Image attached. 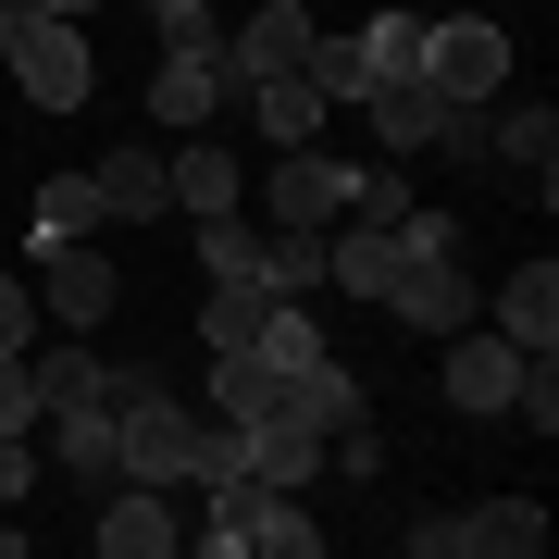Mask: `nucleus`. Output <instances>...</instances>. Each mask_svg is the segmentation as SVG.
I'll return each mask as SVG.
<instances>
[{"label": "nucleus", "instance_id": "obj_1", "mask_svg": "<svg viewBox=\"0 0 559 559\" xmlns=\"http://www.w3.org/2000/svg\"><path fill=\"white\" fill-rule=\"evenodd\" d=\"M200 522H187V547L200 559H323V522L299 510V485H261V473H224L200 485Z\"/></svg>", "mask_w": 559, "mask_h": 559}, {"label": "nucleus", "instance_id": "obj_2", "mask_svg": "<svg viewBox=\"0 0 559 559\" xmlns=\"http://www.w3.org/2000/svg\"><path fill=\"white\" fill-rule=\"evenodd\" d=\"M112 460H124L138 485H200V411H187L150 360L112 373Z\"/></svg>", "mask_w": 559, "mask_h": 559}, {"label": "nucleus", "instance_id": "obj_3", "mask_svg": "<svg viewBox=\"0 0 559 559\" xmlns=\"http://www.w3.org/2000/svg\"><path fill=\"white\" fill-rule=\"evenodd\" d=\"M348 112L373 124L385 162H423V150H436V162H473V150H485V112H473V100H436L423 75H373Z\"/></svg>", "mask_w": 559, "mask_h": 559}, {"label": "nucleus", "instance_id": "obj_4", "mask_svg": "<svg viewBox=\"0 0 559 559\" xmlns=\"http://www.w3.org/2000/svg\"><path fill=\"white\" fill-rule=\"evenodd\" d=\"M423 87L485 112V100L510 87V25L485 13V0H460V13H423Z\"/></svg>", "mask_w": 559, "mask_h": 559}, {"label": "nucleus", "instance_id": "obj_5", "mask_svg": "<svg viewBox=\"0 0 559 559\" xmlns=\"http://www.w3.org/2000/svg\"><path fill=\"white\" fill-rule=\"evenodd\" d=\"M535 547H547L535 498H473V510H423L411 522V559H535Z\"/></svg>", "mask_w": 559, "mask_h": 559}, {"label": "nucleus", "instance_id": "obj_6", "mask_svg": "<svg viewBox=\"0 0 559 559\" xmlns=\"http://www.w3.org/2000/svg\"><path fill=\"white\" fill-rule=\"evenodd\" d=\"M0 62H13V87H25L38 112H75L87 87H100V62H87V25H75V13H25Z\"/></svg>", "mask_w": 559, "mask_h": 559}, {"label": "nucleus", "instance_id": "obj_7", "mask_svg": "<svg viewBox=\"0 0 559 559\" xmlns=\"http://www.w3.org/2000/svg\"><path fill=\"white\" fill-rule=\"evenodd\" d=\"M138 112H150V124H175V138H200L212 112H237V75H224V38H175Z\"/></svg>", "mask_w": 559, "mask_h": 559}, {"label": "nucleus", "instance_id": "obj_8", "mask_svg": "<svg viewBox=\"0 0 559 559\" xmlns=\"http://www.w3.org/2000/svg\"><path fill=\"white\" fill-rule=\"evenodd\" d=\"M373 311H399L411 336H448V323H473L485 311V286L460 274V249H399V274H385V299Z\"/></svg>", "mask_w": 559, "mask_h": 559}, {"label": "nucleus", "instance_id": "obj_9", "mask_svg": "<svg viewBox=\"0 0 559 559\" xmlns=\"http://www.w3.org/2000/svg\"><path fill=\"white\" fill-rule=\"evenodd\" d=\"M436 385H448V411H473V423H498L510 411V385H522V348L498 336V323H448V360H436Z\"/></svg>", "mask_w": 559, "mask_h": 559}, {"label": "nucleus", "instance_id": "obj_10", "mask_svg": "<svg viewBox=\"0 0 559 559\" xmlns=\"http://www.w3.org/2000/svg\"><path fill=\"white\" fill-rule=\"evenodd\" d=\"M348 187H360V162H336V150H274V175H261V212H274V224H311V237H323V224H336L348 212Z\"/></svg>", "mask_w": 559, "mask_h": 559}, {"label": "nucleus", "instance_id": "obj_11", "mask_svg": "<svg viewBox=\"0 0 559 559\" xmlns=\"http://www.w3.org/2000/svg\"><path fill=\"white\" fill-rule=\"evenodd\" d=\"M87 547L100 559H175L187 547V522H175V485H100V522H87Z\"/></svg>", "mask_w": 559, "mask_h": 559}, {"label": "nucleus", "instance_id": "obj_12", "mask_svg": "<svg viewBox=\"0 0 559 559\" xmlns=\"http://www.w3.org/2000/svg\"><path fill=\"white\" fill-rule=\"evenodd\" d=\"M112 299H124V274H112V249H100V237L38 249V311H50V323H112Z\"/></svg>", "mask_w": 559, "mask_h": 559}, {"label": "nucleus", "instance_id": "obj_13", "mask_svg": "<svg viewBox=\"0 0 559 559\" xmlns=\"http://www.w3.org/2000/svg\"><path fill=\"white\" fill-rule=\"evenodd\" d=\"M311 38H323V13H311V0H261L237 38H224V75H237V87H261V75H299V62H311Z\"/></svg>", "mask_w": 559, "mask_h": 559}, {"label": "nucleus", "instance_id": "obj_14", "mask_svg": "<svg viewBox=\"0 0 559 559\" xmlns=\"http://www.w3.org/2000/svg\"><path fill=\"white\" fill-rule=\"evenodd\" d=\"M485 150H498L535 200L559 187V112H547V100H510V87H498V100H485Z\"/></svg>", "mask_w": 559, "mask_h": 559}, {"label": "nucleus", "instance_id": "obj_15", "mask_svg": "<svg viewBox=\"0 0 559 559\" xmlns=\"http://www.w3.org/2000/svg\"><path fill=\"white\" fill-rule=\"evenodd\" d=\"M25 373H38V423H62V411H112V360L87 348V336L25 348Z\"/></svg>", "mask_w": 559, "mask_h": 559}, {"label": "nucleus", "instance_id": "obj_16", "mask_svg": "<svg viewBox=\"0 0 559 559\" xmlns=\"http://www.w3.org/2000/svg\"><path fill=\"white\" fill-rule=\"evenodd\" d=\"M485 323H498L522 360H547V348H559V261L535 249V261H522V274L498 286V311H485Z\"/></svg>", "mask_w": 559, "mask_h": 559}, {"label": "nucleus", "instance_id": "obj_17", "mask_svg": "<svg viewBox=\"0 0 559 559\" xmlns=\"http://www.w3.org/2000/svg\"><path fill=\"white\" fill-rule=\"evenodd\" d=\"M385 274H399V224H323V286L336 299H385Z\"/></svg>", "mask_w": 559, "mask_h": 559}, {"label": "nucleus", "instance_id": "obj_18", "mask_svg": "<svg viewBox=\"0 0 559 559\" xmlns=\"http://www.w3.org/2000/svg\"><path fill=\"white\" fill-rule=\"evenodd\" d=\"M237 112H249V124H261L274 150H311L323 124H336V100H323L311 75H261V87H237Z\"/></svg>", "mask_w": 559, "mask_h": 559}, {"label": "nucleus", "instance_id": "obj_19", "mask_svg": "<svg viewBox=\"0 0 559 559\" xmlns=\"http://www.w3.org/2000/svg\"><path fill=\"white\" fill-rule=\"evenodd\" d=\"M87 187H100V212H112V224H150V212H175V175H162V150H138V138L87 162Z\"/></svg>", "mask_w": 559, "mask_h": 559}, {"label": "nucleus", "instance_id": "obj_20", "mask_svg": "<svg viewBox=\"0 0 559 559\" xmlns=\"http://www.w3.org/2000/svg\"><path fill=\"white\" fill-rule=\"evenodd\" d=\"M162 175H175V212H187V224L237 212V150H224V138H175V150H162Z\"/></svg>", "mask_w": 559, "mask_h": 559}, {"label": "nucleus", "instance_id": "obj_21", "mask_svg": "<svg viewBox=\"0 0 559 559\" xmlns=\"http://www.w3.org/2000/svg\"><path fill=\"white\" fill-rule=\"evenodd\" d=\"M237 436H249V473H261V485H311V473H323V436L286 423V411H249Z\"/></svg>", "mask_w": 559, "mask_h": 559}, {"label": "nucleus", "instance_id": "obj_22", "mask_svg": "<svg viewBox=\"0 0 559 559\" xmlns=\"http://www.w3.org/2000/svg\"><path fill=\"white\" fill-rule=\"evenodd\" d=\"M100 224H112V212H100V187H87V175H50V187H38V212H25V237L62 249V237H100Z\"/></svg>", "mask_w": 559, "mask_h": 559}, {"label": "nucleus", "instance_id": "obj_23", "mask_svg": "<svg viewBox=\"0 0 559 559\" xmlns=\"http://www.w3.org/2000/svg\"><path fill=\"white\" fill-rule=\"evenodd\" d=\"M261 286H274V299H311L323 286V237L311 224H261Z\"/></svg>", "mask_w": 559, "mask_h": 559}, {"label": "nucleus", "instance_id": "obj_24", "mask_svg": "<svg viewBox=\"0 0 559 559\" xmlns=\"http://www.w3.org/2000/svg\"><path fill=\"white\" fill-rule=\"evenodd\" d=\"M200 411H224V423L274 411V360H261V348H212V399H200Z\"/></svg>", "mask_w": 559, "mask_h": 559}, {"label": "nucleus", "instance_id": "obj_25", "mask_svg": "<svg viewBox=\"0 0 559 559\" xmlns=\"http://www.w3.org/2000/svg\"><path fill=\"white\" fill-rule=\"evenodd\" d=\"M261 311H274V286H249V274H237V286H212V299H200V348H249V336H261Z\"/></svg>", "mask_w": 559, "mask_h": 559}, {"label": "nucleus", "instance_id": "obj_26", "mask_svg": "<svg viewBox=\"0 0 559 559\" xmlns=\"http://www.w3.org/2000/svg\"><path fill=\"white\" fill-rule=\"evenodd\" d=\"M200 274H212V286L249 274V286H261V224H249V212H212V224H200Z\"/></svg>", "mask_w": 559, "mask_h": 559}, {"label": "nucleus", "instance_id": "obj_27", "mask_svg": "<svg viewBox=\"0 0 559 559\" xmlns=\"http://www.w3.org/2000/svg\"><path fill=\"white\" fill-rule=\"evenodd\" d=\"M261 360H274V373H299V360H323V323L299 311V299H274V311H261V336H249Z\"/></svg>", "mask_w": 559, "mask_h": 559}, {"label": "nucleus", "instance_id": "obj_28", "mask_svg": "<svg viewBox=\"0 0 559 559\" xmlns=\"http://www.w3.org/2000/svg\"><path fill=\"white\" fill-rule=\"evenodd\" d=\"M360 62L373 75H423V13H373L360 25Z\"/></svg>", "mask_w": 559, "mask_h": 559}, {"label": "nucleus", "instance_id": "obj_29", "mask_svg": "<svg viewBox=\"0 0 559 559\" xmlns=\"http://www.w3.org/2000/svg\"><path fill=\"white\" fill-rule=\"evenodd\" d=\"M299 75H311V87H323V100H336V112H348V100H360V87H373V62H360V38H311V62H299Z\"/></svg>", "mask_w": 559, "mask_h": 559}, {"label": "nucleus", "instance_id": "obj_30", "mask_svg": "<svg viewBox=\"0 0 559 559\" xmlns=\"http://www.w3.org/2000/svg\"><path fill=\"white\" fill-rule=\"evenodd\" d=\"M0 436H38V373H25V348H0Z\"/></svg>", "mask_w": 559, "mask_h": 559}, {"label": "nucleus", "instance_id": "obj_31", "mask_svg": "<svg viewBox=\"0 0 559 559\" xmlns=\"http://www.w3.org/2000/svg\"><path fill=\"white\" fill-rule=\"evenodd\" d=\"M38 323H50V311H38V286L0 274V348H38Z\"/></svg>", "mask_w": 559, "mask_h": 559}, {"label": "nucleus", "instance_id": "obj_32", "mask_svg": "<svg viewBox=\"0 0 559 559\" xmlns=\"http://www.w3.org/2000/svg\"><path fill=\"white\" fill-rule=\"evenodd\" d=\"M150 25H162V50H175V38H224L212 0H150Z\"/></svg>", "mask_w": 559, "mask_h": 559}, {"label": "nucleus", "instance_id": "obj_33", "mask_svg": "<svg viewBox=\"0 0 559 559\" xmlns=\"http://www.w3.org/2000/svg\"><path fill=\"white\" fill-rule=\"evenodd\" d=\"M25 485H38V436H0V510H13Z\"/></svg>", "mask_w": 559, "mask_h": 559}, {"label": "nucleus", "instance_id": "obj_34", "mask_svg": "<svg viewBox=\"0 0 559 559\" xmlns=\"http://www.w3.org/2000/svg\"><path fill=\"white\" fill-rule=\"evenodd\" d=\"M38 13H75V25H87V13H112V0H38Z\"/></svg>", "mask_w": 559, "mask_h": 559}, {"label": "nucleus", "instance_id": "obj_35", "mask_svg": "<svg viewBox=\"0 0 559 559\" xmlns=\"http://www.w3.org/2000/svg\"><path fill=\"white\" fill-rule=\"evenodd\" d=\"M13 25H25V13H13V0H0V50H13Z\"/></svg>", "mask_w": 559, "mask_h": 559}, {"label": "nucleus", "instance_id": "obj_36", "mask_svg": "<svg viewBox=\"0 0 559 559\" xmlns=\"http://www.w3.org/2000/svg\"><path fill=\"white\" fill-rule=\"evenodd\" d=\"M13 13H38V0H13Z\"/></svg>", "mask_w": 559, "mask_h": 559}]
</instances>
